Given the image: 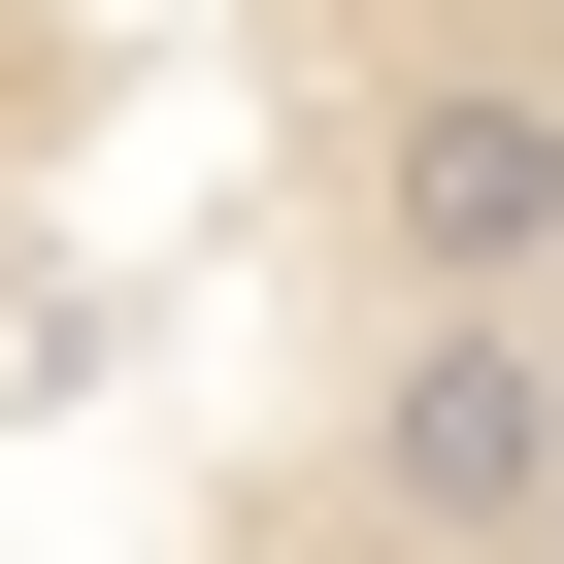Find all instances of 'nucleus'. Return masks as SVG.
Listing matches in <instances>:
<instances>
[{
	"mask_svg": "<svg viewBox=\"0 0 564 564\" xmlns=\"http://www.w3.org/2000/svg\"><path fill=\"white\" fill-rule=\"evenodd\" d=\"M0 564H564V0H0Z\"/></svg>",
	"mask_w": 564,
	"mask_h": 564,
	"instance_id": "f257e3e1",
	"label": "nucleus"
}]
</instances>
